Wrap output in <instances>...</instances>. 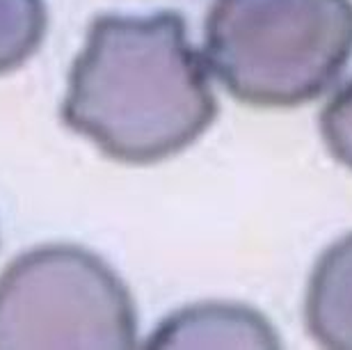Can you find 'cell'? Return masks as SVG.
<instances>
[{
    "label": "cell",
    "instance_id": "obj_1",
    "mask_svg": "<svg viewBox=\"0 0 352 350\" xmlns=\"http://www.w3.org/2000/svg\"><path fill=\"white\" fill-rule=\"evenodd\" d=\"M60 117L126 165H153L188 149L215 122L217 101L186 19L96 17L69 72Z\"/></svg>",
    "mask_w": 352,
    "mask_h": 350
},
{
    "label": "cell",
    "instance_id": "obj_2",
    "mask_svg": "<svg viewBox=\"0 0 352 350\" xmlns=\"http://www.w3.org/2000/svg\"><path fill=\"white\" fill-rule=\"evenodd\" d=\"M204 53L238 101L261 108L316 101L352 58V0H213Z\"/></svg>",
    "mask_w": 352,
    "mask_h": 350
},
{
    "label": "cell",
    "instance_id": "obj_3",
    "mask_svg": "<svg viewBox=\"0 0 352 350\" xmlns=\"http://www.w3.org/2000/svg\"><path fill=\"white\" fill-rule=\"evenodd\" d=\"M133 350L138 309L124 279L78 245H39L0 275V350Z\"/></svg>",
    "mask_w": 352,
    "mask_h": 350
},
{
    "label": "cell",
    "instance_id": "obj_4",
    "mask_svg": "<svg viewBox=\"0 0 352 350\" xmlns=\"http://www.w3.org/2000/svg\"><path fill=\"white\" fill-rule=\"evenodd\" d=\"M279 334L261 311L236 303H199L174 311L146 348H279Z\"/></svg>",
    "mask_w": 352,
    "mask_h": 350
},
{
    "label": "cell",
    "instance_id": "obj_5",
    "mask_svg": "<svg viewBox=\"0 0 352 350\" xmlns=\"http://www.w3.org/2000/svg\"><path fill=\"white\" fill-rule=\"evenodd\" d=\"M305 318L320 346L352 350V232L316 261L307 286Z\"/></svg>",
    "mask_w": 352,
    "mask_h": 350
},
{
    "label": "cell",
    "instance_id": "obj_6",
    "mask_svg": "<svg viewBox=\"0 0 352 350\" xmlns=\"http://www.w3.org/2000/svg\"><path fill=\"white\" fill-rule=\"evenodd\" d=\"M44 0H0V76L19 69L46 37Z\"/></svg>",
    "mask_w": 352,
    "mask_h": 350
},
{
    "label": "cell",
    "instance_id": "obj_7",
    "mask_svg": "<svg viewBox=\"0 0 352 350\" xmlns=\"http://www.w3.org/2000/svg\"><path fill=\"white\" fill-rule=\"evenodd\" d=\"M320 133L332 158L352 170V78L322 108Z\"/></svg>",
    "mask_w": 352,
    "mask_h": 350
}]
</instances>
